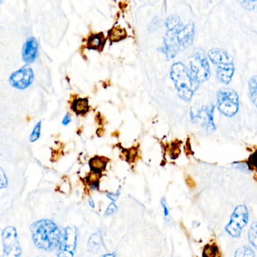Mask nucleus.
I'll return each instance as SVG.
<instances>
[{"instance_id":"1","label":"nucleus","mask_w":257,"mask_h":257,"mask_svg":"<svg viewBox=\"0 0 257 257\" xmlns=\"http://www.w3.org/2000/svg\"><path fill=\"white\" fill-rule=\"evenodd\" d=\"M30 230L33 243L37 248L48 252L58 248L63 232L52 220H38L31 225Z\"/></svg>"},{"instance_id":"2","label":"nucleus","mask_w":257,"mask_h":257,"mask_svg":"<svg viewBox=\"0 0 257 257\" xmlns=\"http://www.w3.org/2000/svg\"><path fill=\"white\" fill-rule=\"evenodd\" d=\"M171 78L175 83L178 96L185 101H190L199 89V83L193 78L188 68L181 62L172 65Z\"/></svg>"},{"instance_id":"3","label":"nucleus","mask_w":257,"mask_h":257,"mask_svg":"<svg viewBox=\"0 0 257 257\" xmlns=\"http://www.w3.org/2000/svg\"><path fill=\"white\" fill-rule=\"evenodd\" d=\"M217 107L220 113L228 118L235 116L239 111V97L234 89L223 88L217 94Z\"/></svg>"},{"instance_id":"4","label":"nucleus","mask_w":257,"mask_h":257,"mask_svg":"<svg viewBox=\"0 0 257 257\" xmlns=\"http://www.w3.org/2000/svg\"><path fill=\"white\" fill-rule=\"evenodd\" d=\"M189 70L193 78L199 83L208 79L211 70L208 58L203 50H199L192 55Z\"/></svg>"},{"instance_id":"5","label":"nucleus","mask_w":257,"mask_h":257,"mask_svg":"<svg viewBox=\"0 0 257 257\" xmlns=\"http://www.w3.org/2000/svg\"><path fill=\"white\" fill-rule=\"evenodd\" d=\"M248 221L249 212L247 207L244 205H238L234 210L230 220L225 228L226 232L232 238H238Z\"/></svg>"},{"instance_id":"6","label":"nucleus","mask_w":257,"mask_h":257,"mask_svg":"<svg viewBox=\"0 0 257 257\" xmlns=\"http://www.w3.org/2000/svg\"><path fill=\"white\" fill-rule=\"evenodd\" d=\"M78 242V230L75 226H68L62 233L57 248L58 257H74Z\"/></svg>"},{"instance_id":"7","label":"nucleus","mask_w":257,"mask_h":257,"mask_svg":"<svg viewBox=\"0 0 257 257\" xmlns=\"http://www.w3.org/2000/svg\"><path fill=\"white\" fill-rule=\"evenodd\" d=\"M3 257H21L22 250L18 241V232L14 226H7L2 234Z\"/></svg>"},{"instance_id":"8","label":"nucleus","mask_w":257,"mask_h":257,"mask_svg":"<svg viewBox=\"0 0 257 257\" xmlns=\"http://www.w3.org/2000/svg\"><path fill=\"white\" fill-rule=\"evenodd\" d=\"M214 106L208 105L202 107L196 113L191 110V119L195 123L199 124L208 133L216 130L214 122Z\"/></svg>"},{"instance_id":"9","label":"nucleus","mask_w":257,"mask_h":257,"mask_svg":"<svg viewBox=\"0 0 257 257\" xmlns=\"http://www.w3.org/2000/svg\"><path fill=\"white\" fill-rule=\"evenodd\" d=\"M34 80V72L30 66H23L11 75L9 82L15 89L24 90L27 89Z\"/></svg>"},{"instance_id":"10","label":"nucleus","mask_w":257,"mask_h":257,"mask_svg":"<svg viewBox=\"0 0 257 257\" xmlns=\"http://www.w3.org/2000/svg\"><path fill=\"white\" fill-rule=\"evenodd\" d=\"M38 51H39V44L36 38H29L23 46V60L27 63H33L37 57Z\"/></svg>"},{"instance_id":"11","label":"nucleus","mask_w":257,"mask_h":257,"mask_svg":"<svg viewBox=\"0 0 257 257\" xmlns=\"http://www.w3.org/2000/svg\"><path fill=\"white\" fill-rule=\"evenodd\" d=\"M208 57L211 61L217 66H226L234 63L233 60L229 53L220 48H212L210 50Z\"/></svg>"},{"instance_id":"12","label":"nucleus","mask_w":257,"mask_h":257,"mask_svg":"<svg viewBox=\"0 0 257 257\" xmlns=\"http://www.w3.org/2000/svg\"><path fill=\"white\" fill-rule=\"evenodd\" d=\"M195 27L193 22L189 23L184 28L178 30L176 39L181 46L187 48L193 43L194 39Z\"/></svg>"},{"instance_id":"13","label":"nucleus","mask_w":257,"mask_h":257,"mask_svg":"<svg viewBox=\"0 0 257 257\" xmlns=\"http://www.w3.org/2000/svg\"><path fill=\"white\" fill-rule=\"evenodd\" d=\"M235 72V64L226 65V66H217V77L219 81L225 84H229L232 81Z\"/></svg>"},{"instance_id":"14","label":"nucleus","mask_w":257,"mask_h":257,"mask_svg":"<svg viewBox=\"0 0 257 257\" xmlns=\"http://www.w3.org/2000/svg\"><path fill=\"white\" fill-rule=\"evenodd\" d=\"M105 35L103 33H94L90 35L87 41V48L88 49L102 51L105 45Z\"/></svg>"},{"instance_id":"15","label":"nucleus","mask_w":257,"mask_h":257,"mask_svg":"<svg viewBox=\"0 0 257 257\" xmlns=\"http://www.w3.org/2000/svg\"><path fill=\"white\" fill-rule=\"evenodd\" d=\"M71 109L77 116H85L90 110L88 99L87 98H75L72 101Z\"/></svg>"},{"instance_id":"16","label":"nucleus","mask_w":257,"mask_h":257,"mask_svg":"<svg viewBox=\"0 0 257 257\" xmlns=\"http://www.w3.org/2000/svg\"><path fill=\"white\" fill-rule=\"evenodd\" d=\"M108 161H109V159L106 157L98 156V155L93 157L89 161L90 172L102 175V172L106 168Z\"/></svg>"},{"instance_id":"17","label":"nucleus","mask_w":257,"mask_h":257,"mask_svg":"<svg viewBox=\"0 0 257 257\" xmlns=\"http://www.w3.org/2000/svg\"><path fill=\"white\" fill-rule=\"evenodd\" d=\"M127 33L125 29L115 26L108 31V37L110 42L114 43V42H118L123 40L127 37Z\"/></svg>"},{"instance_id":"18","label":"nucleus","mask_w":257,"mask_h":257,"mask_svg":"<svg viewBox=\"0 0 257 257\" xmlns=\"http://www.w3.org/2000/svg\"><path fill=\"white\" fill-rule=\"evenodd\" d=\"M102 236L99 232H95L90 236L87 244V248L91 253H96L100 250L102 246Z\"/></svg>"},{"instance_id":"19","label":"nucleus","mask_w":257,"mask_h":257,"mask_svg":"<svg viewBox=\"0 0 257 257\" xmlns=\"http://www.w3.org/2000/svg\"><path fill=\"white\" fill-rule=\"evenodd\" d=\"M248 89L250 101L257 108V75L251 77L249 80Z\"/></svg>"},{"instance_id":"20","label":"nucleus","mask_w":257,"mask_h":257,"mask_svg":"<svg viewBox=\"0 0 257 257\" xmlns=\"http://www.w3.org/2000/svg\"><path fill=\"white\" fill-rule=\"evenodd\" d=\"M234 257H255V252L251 247L243 246L236 250Z\"/></svg>"},{"instance_id":"21","label":"nucleus","mask_w":257,"mask_h":257,"mask_svg":"<svg viewBox=\"0 0 257 257\" xmlns=\"http://www.w3.org/2000/svg\"><path fill=\"white\" fill-rule=\"evenodd\" d=\"M248 240L250 244L257 249V221L253 223L249 229Z\"/></svg>"},{"instance_id":"22","label":"nucleus","mask_w":257,"mask_h":257,"mask_svg":"<svg viewBox=\"0 0 257 257\" xmlns=\"http://www.w3.org/2000/svg\"><path fill=\"white\" fill-rule=\"evenodd\" d=\"M203 257H220L219 250L215 244H208L203 250Z\"/></svg>"},{"instance_id":"23","label":"nucleus","mask_w":257,"mask_h":257,"mask_svg":"<svg viewBox=\"0 0 257 257\" xmlns=\"http://www.w3.org/2000/svg\"><path fill=\"white\" fill-rule=\"evenodd\" d=\"M169 155L172 159H176L179 156L181 149H180V144L178 141L172 142L171 143L169 149Z\"/></svg>"},{"instance_id":"24","label":"nucleus","mask_w":257,"mask_h":257,"mask_svg":"<svg viewBox=\"0 0 257 257\" xmlns=\"http://www.w3.org/2000/svg\"><path fill=\"white\" fill-rule=\"evenodd\" d=\"M180 24V20L178 17L176 16H171L168 18L166 21V26H167L168 29L169 31L172 32L174 30H176L178 28V25Z\"/></svg>"},{"instance_id":"25","label":"nucleus","mask_w":257,"mask_h":257,"mask_svg":"<svg viewBox=\"0 0 257 257\" xmlns=\"http://www.w3.org/2000/svg\"><path fill=\"white\" fill-rule=\"evenodd\" d=\"M41 128H42V122H39L36 124V126L33 128V131H32L31 134L30 136V141L35 142L40 137L41 134Z\"/></svg>"},{"instance_id":"26","label":"nucleus","mask_w":257,"mask_h":257,"mask_svg":"<svg viewBox=\"0 0 257 257\" xmlns=\"http://www.w3.org/2000/svg\"><path fill=\"white\" fill-rule=\"evenodd\" d=\"M247 164L250 170H255L257 172V150L250 155Z\"/></svg>"},{"instance_id":"27","label":"nucleus","mask_w":257,"mask_h":257,"mask_svg":"<svg viewBox=\"0 0 257 257\" xmlns=\"http://www.w3.org/2000/svg\"><path fill=\"white\" fill-rule=\"evenodd\" d=\"M240 4L247 10H257V1H242Z\"/></svg>"},{"instance_id":"28","label":"nucleus","mask_w":257,"mask_h":257,"mask_svg":"<svg viewBox=\"0 0 257 257\" xmlns=\"http://www.w3.org/2000/svg\"><path fill=\"white\" fill-rule=\"evenodd\" d=\"M8 187V178L6 173L2 167H0V190Z\"/></svg>"},{"instance_id":"29","label":"nucleus","mask_w":257,"mask_h":257,"mask_svg":"<svg viewBox=\"0 0 257 257\" xmlns=\"http://www.w3.org/2000/svg\"><path fill=\"white\" fill-rule=\"evenodd\" d=\"M117 211V206L115 205V202H111L108 208H107L106 211L105 212V216H110L114 214Z\"/></svg>"},{"instance_id":"30","label":"nucleus","mask_w":257,"mask_h":257,"mask_svg":"<svg viewBox=\"0 0 257 257\" xmlns=\"http://www.w3.org/2000/svg\"><path fill=\"white\" fill-rule=\"evenodd\" d=\"M161 206L163 207V214H164L165 218H168L169 217V210L168 208L167 204H166L165 198H163L161 199Z\"/></svg>"},{"instance_id":"31","label":"nucleus","mask_w":257,"mask_h":257,"mask_svg":"<svg viewBox=\"0 0 257 257\" xmlns=\"http://www.w3.org/2000/svg\"><path fill=\"white\" fill-rule=\"evenodd\" d=\"M120 196V191L115 192V193H107V197L112 202H115Z\"/></svg>"},{"instance_id":"32","label":"nucleus","mask_w":257,"mask_h":257,"mask_svg":"<svg viewBox=\"0 0 257 257\" xmlns=\"http://www.w3.org/2000/svg\"><path fill=\"white\" fill-rule=\"evenodd\" d=\"M71 120H72V119H71L70 114L67 113V114L65 116V117L63 118L62 123H63V125H67L68 124L70 123Z\"/></svg>"},{"instance_id":"33","label":"nucleus","mask_w":257,"mask_h":257,"mask_svg":"<svg viewBox=\"0 0 257 257\" xmlns=\"http://www.w3.org/2000/svg\"><path fill=\"white\" fill-rule=\"evenodd\" d=\"M88 203L89 205H90L92 208H95L94 201H93V199H92V198H90V199H89Z\"/></svg>"},{"instance_id":"34","label":"nucleus","mask_w":257,"mask_h":257,"mask_svg":"<svg viewBox=\"0 0 257 257\" xmlns=\"http://www.w3.org/2000/svg\"><path fill=\"white\" fill-rule=\"evenodd\" d=\"M117 256V254H116V253H106V254L102 255V256H101L100 257H116Z\"/></svg>"}]
</instances>
